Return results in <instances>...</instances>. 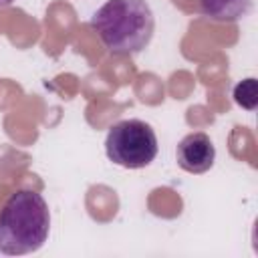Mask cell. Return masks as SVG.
Listing matches in <instances>:
<instances>
[{"mask_svg": "<svg viewBox=\"0 0 258 258\" xmlns=\"http://www.w3.org/2000/svg\"><path fill=\"white\" fill-rule=\"evenodd\" d=\"M50 232V210L34 189L10 194L0 210V252L22 256L42 248Z\"/></svg>", "mask_w": 258, "mask_h": 258, "instance_id": "cell-2", "label": "cell"}, {"mask_svg": "<svg viewBox=\"0 0 258 258\" xmlns=\"http://www.w3.org/2000/svg\"><path fill=\"white\" fill-rule=\"evenodd\" d=\"M200 12L216 22H234L244 18L250 8L252 0H198Z\"/></svg>", "mask_w": 258, "mask_h": 258, "instance_id": "cell-5", "label": "cell"}, {"mask_svg": "<svg viewBox=\"0 0 258 258\" xmlns=\"http://www.w3.org/2000/svg\"><path fill=\"white\" fill-rule=\"evenodd\" d=\"M157 135L149 123L141 119L117 121L105 137L107 157L121 167L141 169L147 167L157 155Z\"/></svg>", "mask_w": 258, "mask_h": 258, "instance_id": "cell-3", "label": "cell"}, {"mask_svg": "<svg viewBox=\"0 0 258 258\" xmlns=\"http://www.w3.org/2000/svg\"><path fill=\"white\" fill-rule=\"evenodd\" d=\"M91 28L113 54H137L153 38L155 16L147 0H107L91 16Z\"/></svg>", "mask_w": 258, "mask_h": 258, "instance_id": "cell-1", "label": "cell"}, {"mask_svg": "<svg viewBox=\"0 0 258 258\" xmlns=\"http://www.w3.org/2000/svg\"><path fill=\"white\" fill-rule=\"evenodd\" d=\"M234 101L248 109L254 111L256 103H258V93H256V79H244L234 87Z\"/></svg>", "mask_w": 258, "mask_h": 258, "instance_id": "cell-6", "label": "cell"}, {"mask_svg": "<svg viewBox=\"0 0 258 258\" xmlns=\"http://www.w3.org/2000/svg\"><path fill=\"white\" fill-rule=\"evenodd\" d=\"M16 0H0V8H6V6H10V4H14Z\"/></svg>", "mask_w": 258, "mask_h": 258, "instance_id": "cell-7", "label": "cell"}, {"mask_svg": "<svg viewBox=\"0 0 258 258\" xmlns=\"http://www.w3.org/2000/svg\"><path fill=\"white\" fill-rule=\"evenodd\" d=\"M177 165L187 173H204L212 169L216 161V147L208 133H187L175 149Z\"/></svg>", "mask_w": 258, "mask_h": 258, "instance_id": "cell-4", "label": "cell"}]
</instances>
